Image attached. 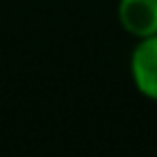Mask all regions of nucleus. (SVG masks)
<instances>
[{"mask_svg": "<svg viewBox=\"0 0 157 157\" xmlns=\"http://www.w3.org/2000/svg\"><path fill=\"white\" fill-rule=\"evenodd\" d=\"M130 80L137 94L157 102V34L137 39L130 52Z\"/></svg>", "mask_w": 157, "mask_h": 157, "instance_id": "nucleus-1", "label": "nucleus"}, {"mask_svg": "<svg viewBox=\"0 0 157 157\" xmlns=\"http://www.w3.org/2000/svg\"><path fill=\"white\" fill-rule=\"evenodd\" d=\"M116 21L132 39L157 34V0H118Z\"/></svg>", "mask_w": 157, "mask_h": 157, "instance_id": "nucleus-2", "label": "nucleus"}]
</instances>
